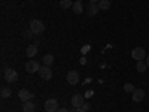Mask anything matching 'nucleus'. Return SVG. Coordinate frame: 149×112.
I'll use <instances>...</instances> for the list:
<instances>
[{
  "instance_id": "f257e3e1",
  "label": "nucleus",
  "mask_w": 149,
  "mask_h": 112,
  "mask_svg": "<svg viewBox=\"0 0 149 112\" xmlns=\"http://www.w3.org/2000/svg\"><path fill=\"white\" fill-rule=\"evenodd\" d=\"M30 30L33 32V34H40L45 30V24L40 20H33L30 22Z\"/></svg>"
},
{
  "instance_id": "f03ea898",
  "label": "nucleus",
  "mask_w": 149,
  "mask_h": 112,
  "mask_svg": "<svg viewBox=\"0 0 149 112\" xmlns=\"http://www.w3.org/2000/svg\"><path fill=\"white\" fill-rule=\"evenodd\" d=\"M5 79L10 84H15L18 81V73L15 69H12V67H6L5 69Z\"/></svg>"
},
{
  "instance_id": "7ed1b4c3",
  "label": "nucleus",
  "mask_w": 149,
  "mask_h": 112,
  "mask_svg": "<svg viewBox=\"0 0 149 112\" xmlns=\"http://www.w3.org/2000/svg\"><path fill=\"white\" fill-rule=\"evenodd\" d=\"M45 111L46 112H57L58 111V102L55 99H48L45 102Z\"/></svg>"
},
{
  "instance_id": "20e7f679",
  "label": "nucleus",
  "mask_w": 149,
  "mask_h": 112,
  "mask_svg": "<svg viewBox=\"0 0 149 112\" xmlns=\"http://www.w3.org/2000/svg\"><path fill=\"white\" fill-rule=\"evenodd\" d=\"M26 70H27L29 73L39 72V70H40V64L37 63L36 60H30V61H27V63H26Z\"/></svg>"
},
{
  "instance_id": "39448f33",
  "label": "nucleus",
  "mask_w": 149,
  "mask_h": 112,
  "mask_svg": "<svg viewBox=\"0 0 149 112\" xmlns=\"http://www.w3.org/2000/svg\"><path fill=\"white\" fill-rule=\"evenodd\" d=\"M131 57L134 58V60H137V61H140V60H143L145 57H146V52H145V49L143 48H134L133 51H131Z\"/></svg>"
},
{
  "instance_id": "423d86ee",
  "label": "nucleus",
  "mask_w": 149,
  "mask_h": 112,
  "mask_svg": "<svg viewBox=\"0 0 149 112\" xmlns=\"http://www.w3.org/2000/svg\"><path fill=\"white\" fill-rule=\"evenodd\" d=\"M39 76L42 78V79H45V81H49L52 78V70L49 69V66H43V67H40V70H39Z\"/></svg>"
},
{
  "instance_id": "0eeeda50",
  "label": "nucleus",
  "mask_w": 149,
  "mask_h": 112,
  "mask_svg": "<svg viewBox=\"0 0 149 112\" xmlns=\"http://www.w3.org/2000/svg\"><path fill=\"white\" fill-rule=\"evenodd\" d=\"M18 96H19V99H21L22 102H29V100H31V99H33V93L29 91L27 88H21L18 91Z\"/></svg>"
},
{
  "instance_id": "6e6552de",
  "label": "nucleus",
  "mask_w": 149,
  "mask_h": 112,
  "mask_svg": "<svg viewBox=\"0 0 149 112\" xmlns=\"http://www.w3.org/2000/svg\"><path fill=\"white\" fill-rule=\"evenodd\" d=\"M67 81H69L70 85H76L79 82V73L76 70H70L67 73Z\"/></svg>"
},
{
  "instance_id": "1a4fd4ad",
  "label": "nucleus",
  "mask_w": 149,
  "mask_h": 112,
  "mask_svg": "<svg viewBox=\"0 0 149 112\" xmlns=\"http://www.w3.org/2000/svg\"><path fill=\"white\" fill-rule=\"evenodd\" d=\"M84 103H85V99H84L82 94H74V96L72 97V105H73L74 108H81Z\"/></svg>"
},
{
  "instance_id": "9d476101",
  "label": "nucleus",
  "mask_w": 149,
  "mask_h": 112,
  "mask_svg": "<svg viewBox=\"0 0 149 112\" xmlns=\"http://www.w3.org/2000/svg\"><path fill=\"white\" fill-rule=\"evenodd\" d=\"M143 99H145V91H143V90L139 88V90H134V91H133V100H134V102L139 103V102L143 100Z\"/></svg>"
},
{
  "instance_id": "9b49d317",
  "label": "nucleus",
  "mask_w": 149,
  "mask_h": 112,
  "mask_svg": "<svg viewBox=\"0 0 149 112\" xmlns=\"http://www.w3.org/2000/svg\"><path fill=\"white\" fill-rule=\"evenodd\" d=\"M100 10V8H98V5L97 3H90L88 5V8H86V14H88L90 17H93V15H95L97 12Z\"/></svg>"
},
{
  "instance_id": "f8f14e48",
  "label": "nucleus",
  "mask_w": 149,
  "mask_h": 112,
  "mask_svg": "<svg viewBox=\"0 0 149 112\" xmlns=\"http://www.w3.org/2000/svg\"><path fill=\"white\" fill-rule=\"evenodd\" d=\"M73 12L74 14H82L84 12V6H82V0H76V2L73 3Z\"/></svg>"
},
{
  "instance_id": "ddd939ff",
  "label": "nucleus",
  "mask_w": 149,
  "mask_h": 112,
  "mask_svg": "<svg viewBox=\"0 0 149 112\" xmlns=\"http://www.w3.org/2000/svg\"><path fill=\"white\" fill-rule=\"evenodd\" d=\"M22 109H24V112H34V111H36V106L33 105L31 100H29V102H24Z\"/></svg>"
},
{
  "instance_id": "4468645a",
  "label": "nucleus",
  "mask_w": 149,
  "mask_h": 112,
  "mask_svg": "<svg viewBox=\"0 0 149 112\" xmlns=\"http://www.w3.org/2000/svg\"><path fill=\"white\" fill-rule=\"evenodd\" d=\"M97 5H98V8H100L102 10H109L110 9V2L109 0H100Z\"/></svg>"
},
{
  "instance_id": "2eb2a0df",
  "label": "nucleus",
  "mask_w": 149,
  "mask_h": 112,
  "mask_svg": "<svg viewBox=\"0 0 149 112\" xmlns=\"http://www.w3.org/2000/svg\"><path fill=\"white\" fill-rule=\"evenodd\" d=\"M37 54V46L36 45H29L27 48V57H34Z\"/></svg>"
},
{
  "instance_id": "dca6fc26",
  "label": "nucleus",
  "mask_w": 149,
  "mask_h": 112,
  "mask_svg": "<svg viewBox=\"0 0 149 112\" xmlns=\"http://www.w3.org/2000/svg\"><path fill=\"white\" fill-rule=\"evenodd\" d=\"M43 63H45V66H51V64L54 63V55L46 54V55L43 57Z\"/></svg>"
},
{
  "instance_id": "f3484780",
  "label": "nucleus",
  "mask_w": 149,
  "mask_h": 112,
  "mask_svg": "<svg viewBox=\"0 0 149 112\" xmlns=\"http://www.w3.org/2000/svg\"><path fill=\"white\" fill-rule=\"evenodd\" d=\"M148 69V64L145 63V61L143 60H140V61H137V70L140 72V73H143L145 70Z\"/></svg>"
},
{
  "instance_id": "a211bd4d",
  "label": "nucleus",
  "mask_w": 149,
  "mask_h": 112,
  "mask_svg": "<svg viewBox=\"0 0 149 112\" xmlns=\"http://www.w3.org/2000/svg\"><path fill=\"white\" fill-rule=\"evenodd\" d=\"M60 6L63 8V9H69V8L73 6V3H72V0H61V2H60Z\"/></svg>"
},
{
  "instance_id": "6ab92c4d",
  "label": "nucleus",
  "mask_w": 149,
  "mask_h": 112,
  "mask_svg": "<svg viewBox=\"0 0 149 112\" xmlns=\"http://www.w3.org/2000/svg\"><path fill=\"white\" fill-rule=\"evenodd\" d=\"M10 94H12V91H10L9 88H3V90H2V93H0V96H2L3 99H6V97H10Z\"/></svg>"
},
{
  "instance_id": "aec40b11",
  "label": "nucleus",
  "mask_w": 149,
  "mask_h": 112,
  "mask_svg": "<svg viewBox=\"0 0 149 112\" xmlns=\"http://www.w3.org/2000/svg\"><path fill=\"white\" fill-rule=\"evenodd\" d=\"M124 90H125L127 93H133L136 88H134V85H133V84H130V82H128V84H125V85H124Z\"/></svg>"
},
{
  "instance_id": "412c9836",
  "label": "nucleus",
  "mask_w": 149,
  "mask_h": 112,
  "mask_svg": "<svg viewBox=\"0 0 149 112\" xmlns=\"http://www.w3.org/2000/svg\"><path fill=\"white\" fill-rule=\"evenodd\" d=\"M81 108H82V109H84V111H85V112H88V111H90V108H91V106H90V105H88V103H84V105H82V106H81Z\"/></svg>"
},
{
  "instance_id": "4be33fe9",
  "label": "nucleus",
  "mask_w": 149,
  "mask_h": 112,
  "mask_svg": "<svg viewBox=\"0 0 149 112\" xmlns=\"http://www.w3.org/2000/svg\"><path fill=\"white\" fill-rule=\"evenodd\" d=\"M88 51H90V45H85V46L82 48V54H86Z\"/></svg>"
},
{
  "instance_id": "5701e85b",
  "label": "nucleus",
  "mask_w": 149,
  "mask_h": 112,
  "mask_svg": "<svg viewBox=\"0 0 149 112\" xmlns=\"http://www.w3.org/2000/svg\"><path fill=\"white\" fill-rule=\"evenodd\" d=\"M30 33H33L31 30H27V32H24V36H26V37H30Z\"/></svg>"
},
{
  "instance_id": "b1692460",
  "label": "nucleus",
  "mask_w": 149,
  "mask_h": 112,
  "mask_svg": "<svg viewBox=\"0 0 149 112\" xmlns=\"http://www.w3.org/2000/svg\"><path fill=\"white\" fill-rule=\"evenodd\" d=\"M57 112H70V111H69V109H66V108H60Z\"/></svg>"
},
{
  "instance_id": "393cba45",
  "label": "nucleus",
  "mask_w": 149,
  "mask_h": 112,
  "mask_svg": "<svg viewBox=\"0 0 149 112\" xmlns=\"http://www.w3.org/2000/svg\"><path fill=\"white\" fill-rule=\"evenodd\" d=\"M74 112H85L82 108H74Z\"/></svg>"
},
{
  "instance_id": "a878e982",
  "label": "nucleus",
  "mask_w": 149,
  "mask_h": 112,
  "mask_svg": "<svg viewBox=\"0 0 149 112\" xmlns=\"http://www.w3.org/2000/svg\"><path fill=\"white\" fill-rule=\"evenodd\" d=\"M100 0H90V3H98Z\"/></svg>"
},
{
  "instance_id": "bb28decb",
  "label": "nucleus",
  "mask_w": 149,
  "mask_h": 112,
  "mask_svg": "<svg viewBox=\"0 0 149 112\" xmlns=\"http://www.w3.org/2000/svg\"><path fill=\"white\" fill-rule=\"evenodd\" d=\"M146 64H148V67H149V55H146Z\"/></svg>"
}]
</instances>
